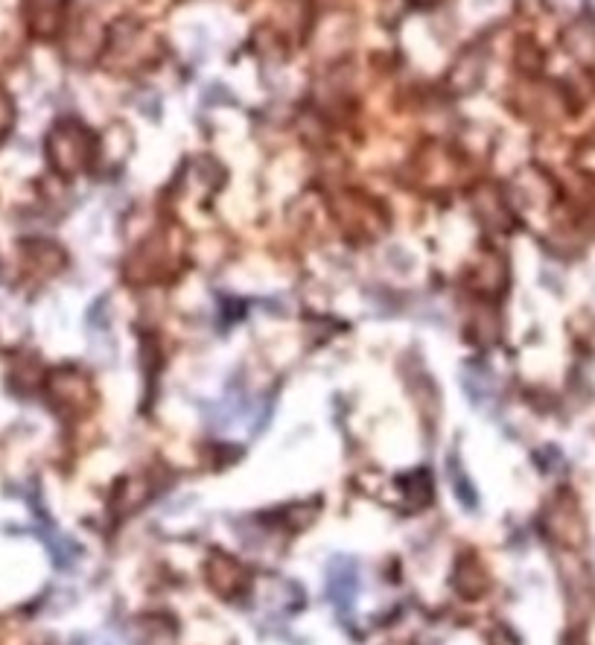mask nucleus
Here are the masks:
<instances>
[{"instance_id":"1","label":"nucleus","mask_w":595,"mask_h":645,"mask_svg":"<svg viewBox=\"0 0 595 645\" xmlns=\"http://www.w3.org/2000/svg\"><path fill=\"white\" fill-rule=\"evenodd\" d=\"M324 590H327V602L339 610L342 616H348L353 605H356V593H359V567L353 558H333L327 564L324 573Z\"/></svg>"}]
</instances>
